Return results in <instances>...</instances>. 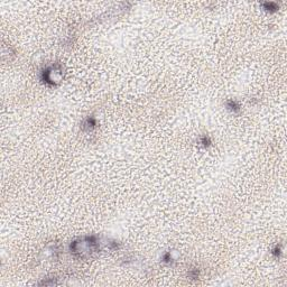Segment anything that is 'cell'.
<instances>
[{
  "instance_id": "cell-1",
  "label": "cell",
  "mask_w": 287,
  "mask_h": 287,
  "mask_svg": "<svg viewBox=\"0 0 287 287\" xmlns=\"http://www.w3.org/2000/svg\"><path fill=\"white\" fill-rule=\"evenodd\" d=\"M98 246L99 242L95 240V237H85L72 243L71 252L78 254V257H84L98 250Z\"/></svg>"
},
{
  "instance_id": "cell-2",
  "label": "cell",
  "mask_w": 287,
  "mask_h": 287,
  "mask_svg": "<svg viewBox=\"0 0 287 287\" xmlns=\"http://www.w3.org/2000/svg\"><path fill=\"white\" fill-rule=\"evenodd\" d=\"M62 78V69L59 65H52L46 67L43 72L42 80L45 82L46 84L55 85L59 83Z\"/></svg>"
},
{
  "instance_id": "cell-3",
  "label": "cell",
  "mask_w": 287,
  "mask_h": 287,
  "mask_svg": "<svg viewBox=\"0 0 287 287\" xmlns=\"http://www.w3.org/2000/svg\"><path fill=\"white\" fill-rule=\"evenodd\" d=\"M227 108H228L229 110H232L233 112H235V111H238L239 109H240V105H238V102L237 101L229 100V101H227Z\"/></svg>"
},
{
  "instance_id": "cell-4",
  "label": "cell",
  "mask_w": 287,
  "mask_h": 287,
  "mask_svg": "<svg viewBox=\"0 0 287 287\" xmlns=\"http://www.w3.org/2000/svg\"><path fill=\"white\" fill-rule=\"evenodd\" d=\"M84 127H86L88 129H92V128L95 126V120L93 118H88L86 120L84 121Z\"/></svg>"
},
{
  "instance_id": "cell-5",
  "label": "cell",
  "mask_w": 287,
  "mask_h": 287,
  "mask_svg": "<svg viewBox=\"0 0 287 287\" xmlns=\"http://www.w3.org/2000/svg\"><path fill=\"white\" fill-rule=\"evenodd\" d=\"M200 143L202 144L203 146H209L210 144H211V140H210L209 137H206V136H202V137L200 138Z\"/></svg>"
}]
</instances>
